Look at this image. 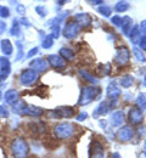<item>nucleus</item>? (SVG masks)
<instances>
[{
	"label": "nucleus",
	"instance_id": "nucleus-1",
	"mask_svg": "<svg viewBox=\"0 0 146 158\" xmlns=\"http://www.w3.org/2000/svg\"><path fill=\"white\" fill-rule=\"evenodd\" d=\"M11 152L14 158H27L29 152L28 143L23 139H15L11 143Z\"/></svg>",
	"mask_w": 146,
	"mask_h": 158
},
{
	"label": "nucleus",
	"instance_id": "nucleus-2",
	"mask_svg": "<svg viewBox=\"0 0 146 158\" xmlns=\"http://www.w3.org/2000/svg\"><path fill=\"white\" fill-rule=\"evenodd\" d=\"M37 72L33 69H23L20 74V83L24 86H29L37 80Z\"/></svg>",
	"mask_w": 146,
	"mask_h": 158
},
{
	"label": "nucleus",
	"instance_id": "nucleus-3",
	"mask_svg": "<svg viewBox=\"0 0 146 158\" xmlns=\"http://www.w3.org/2000/svg\"><path fill=\"white\" fill-rule=\"evenodd\" d=\"M2 98H4V101L7 105H14L19 100V91L16 89H9V90L5 91Z\"/></svg>",
	"mask_w": 146,
	"mask_h": 158
},
{
	"label": "nucleus",
	"instance_id": "nucleus-4",
	"mask_svg": "<svg viewBox=\"0 0 146 158\" xmlns=\"http://www.w3.org/2000/svg\"><path fill=\"white\" fill-rule=\"evenodd\" d=\"M0 50L4 54V56H10L14 52V46L12 43L9 39H2L0 41Z\"/></svg>",
	"mask_w": 146,
	"mask_h": 158
},
{
	"label": "nucleus",
	"instance_id": "nucleus-5",
	"mask_svg": "<svg viewBox=\"0 0 146 158\" xmlns=\"http://www.w3.org/2000/svg\"><path fill=\"white\" fill-rule=\"evenodd\" d=\"M31 67H32V69L34 72H42L44 69H46V63L42 59H37V60H33L31 62Z\"/></svg>",
	"mask_w": 146,
	"mask_h": 158
},
{
	"label": "nucleus",
	"instance_id": "nucleus-6",
	"mask_svg": "<svg viewBox=\"0 0 146 158\" xmlns=\"http://www.w3.org/2000/svg\"><path fill=\"white\" fill-rule=\"evenodd\" d=\"M23 114H28L32 117H39L40 114H43V110L39 107H35V106H28L24 108Z\"/></svg>",
	"mask_w": 146,
	"mask_h": 158
},
{
	"label": "nucleus",
	"instance_id": "nucleus-7",
	"mask_svg": "<svg viewBox=\"0 0 146 158\" xmlns=\"http://www.w3.org/2000/svg\"><path fill=\"white\" fill-rule=\"evenodd\" d=\"M0 71L7 72V73L11 72V64H10V61L7 60V57H5V56H0Z\"/></svg>",
	"mask_w": 146,
	"mask_h": 158
},
{
	"label": "nucleus",
	"instance_id": "nucleus-8",
	"mask_svg": "<svg viewBox=\"0 0 146 158\" xmlns=\"http://www.w3.org/2000/svg\"><path fill=\"white\" fill-rule=\"evenodd\" d=\"M49 62H51V64L55 66V67H60V66H62L63 61L56 55H50L49 56Z\"/></svg>",
	"mask_w": 146,
	"mask_h": 158
},
{
	"label": "nucleus",
	"instance_id": "nucleus-9",
	"mask_svg": "<svg viewBox=\"0 0 146 158\" xmlns=\"http://www.w3.org/2000/svg\"><path fill=\"white\" fill-rule=\"evenodd\" d=\"M10 34L11 35H16V37H19L20 34H21V31H20V27H19V23H17V21L14 20L12 22V27H11V29H10Z\"/></svg>",
	"mask_w": 146,
	"mask_h": 158
},
{
	"label": "nucleus",
	"instance_id": "nucleus-10",
	"mask_svg": "<svg viewBox=\"0 0 146 158\" xmlns=\"http://www.w3.org/2000/svg\"><path fill=\"white\" fill-rule=\"evenodd\" d=\"M0 17L1 19L10 17V10H9L7 6H0Z\"/></svg>",
	"mask_w": 146,
	"mask_h": 158
},
{
	"label": "nucleus",
	"instance_id": "nucleus-11",
	"mask_svg": "<svg viewBox=\"0 0 146 158\" xmlns=\"http://www.w3.org/2000/svg\"><path fill=\"white\" fill-rule=\"evenodd\" d=\"M9 116H10V112L7 107L0 105V118H9Z\"/></svg>",
	"mask_w": 146,
	"mask_h": 158
},
{
	"label": "nucleus",
	"instance_id": "nucleus-12",
	"mask_svg": "<svg viewBox=\"0 0 146 158\" xmlns=\"http://www.w3.org/2000/svg\"><path fill=\"white\" fill-rule=\"evenodd\" d=\"M6 28H7L6 22H5V21H2V20H0V35H1L2 33H5Z\"/></svg>",
	"mask_w": 146,
	"mask_h": 158
},
{
	"label": "nucleus",
	"instance_id": "nucleus-13",
	"mask_svg": "<svg viewBox=\"0 0 146 158\" xmlns=\"http://www.w3.org/2000/svg\"><path fill=\"white\" fill-rule=\"evenodd\" d=\"M9 74H10V73H7V72L0 71V84H1L2 81H5V80H6V78L9 77Z\"/></svg>",
	"mask_w": 146,
	"mask_h": 158
},
{
	"label": "nucleus",
	"instance_id": "nucleus-14",
	"mask_svg": "<svg viewBox=\"0 0 146 158\" xmlns=\"http://www.w3.org/2000/svg\"><path fill=\"white\" fill-rule=\"evenodd\" d=\"M51 38H46V39L43 41V46L45 48V49H48V48H50L51 46Z\"/></svg>",
	"mask_w": 146,
	"mask_h": 158
},
{
	"label": "nucleus",
	"instance_id": "nucleus-15",
	"mask_svg": "<svg viewBox=\"0 0 146 158\" xmlns=\"http://www.w3.org/2000/svg\"><path fill=\"white\" fill-rule=\"evenodd\" d=\"M17 12H19L20 15H23V14L26 12V9H24V6H22V5H19V6H17Z\"/></svg>",
	"mask_w": 146,
	"mask_h": 158
},
{
	"label": "nucleus",
	"instance_id": "nucleus-16",
	"mask_svg": "<svg viewBox=\"0 0 146 158\" xmlns=\"http://www.w3.org/2000/svg\"><path fill=\"white\" fill-rule=\"evenodd\" d=\"M37 52H38V49H37V48H34V49H32V50L28 52V55H27V56H28V57H31V56H33V55H34V54H37Z\"/></svg>",
	"mask_w": 146,
	"mask_h": 158
},
{
	"label": "nucleus",
	"instance_id": "nucleus-17",
	"mask_svg": "<svg viewBox=\"0 0 146 158\" xmlns=\"http://www.w3.org/2000/svg\"><path fill=\"white\" fill-rule=\"evenodd\" d=\"M2 99V93H1V90H0V100Z\"/></svg>",
	"mask_w": 146,
	"mask_h": 158
},
{
	"label": "nucleus",
	"instance_id": "nucleus-18",
	"mask_svg": "<svg viewBox=\"0 0 146 158\" xmlns=\"http://www.w3.org/2000/svg\"><path fill=\"white\" fill-rule=\"evenodd\" d=\"M0 6H1V5H0Z\"/></svg>",
	"mask_w": 146,
	"mask_h": 158
}]
</instances>
